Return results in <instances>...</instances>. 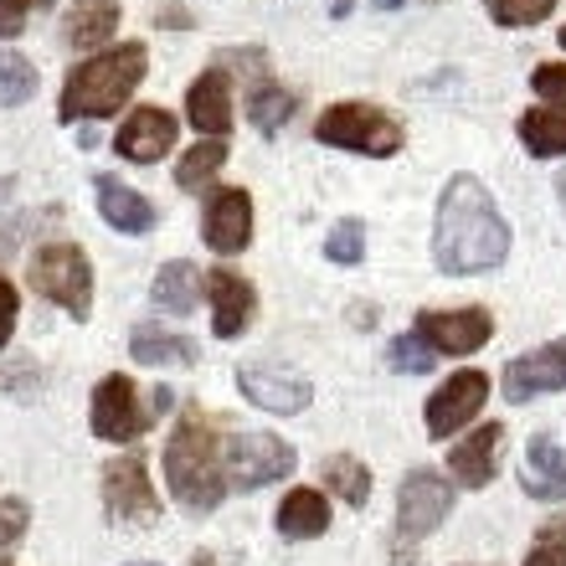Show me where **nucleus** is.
<instances>
[{"label":"nucleus","instance_id":"nucleus-14","mask_svg":"<svg viewBox=\"0 0 566 566\" xmlns=\"http://www.w3.org/2000/svg\"><path fill=\"white\" fill-rule=\"evenodd\" d=\"M238 387L242 397L253 407H263V412H273V418H294V412H304L310 407V381L294 371H273V366H242L238 371Z\"/></svg>","mask_w":566,"mask_h":566},{"label":"nucleus","instance_id":"nucleus-39","mask_svg":"<svg viewBox=\"0 0 566 566\" xmlns=\"http://www.w3.org/2000/svg\"><path fill=\"white\" fill-rule=\"evenodd\" d=\"M11 191H15V180H11V176H0V207L11 201Z\"/></svg>","mask_w":566,"mask_h":566},{"label":"nucleus","instance_id":"nucleus-27","mask_svg":"<svg viewBox=\"0 0 566 566\" xmlns=\"http://www.w3.org/2000/svg\"><path fill=\"white\" fill-rule=\"evenodd\" d=\"M521 145L531 155H566V108H531L521 119Z\"/></svg>","mask_w":566,"mask_h":566},{"label":"nucleus","instance_id":"nucleus-10","mask_svg":"<svg viewBox=\"0 0 566 566\" xmlns=\"http://www.w3.org/2000/svg\"><path fill=\"white\" fill-rule=\"evenodd\" d=\"M418 335L438 356H474L479 345H490L494 319L490 310H428L418 314Z\"/></svg>","mask_w":566,"mask_h":566},{"label":"nucleus","instance_id":"nucleus-20","mask_svg":"<svg viewBox=\"0 0 566 566\" xmlns=\"http://www.w3.org/2000/svg\"><path fill=\"white\" fill-rule=\"evenodd\" d=\"M186 114H191V124L207 129V135H227V129H232V83H227L222 67H207V73L186 88Z\"/></svg>","mask_w":566,"mask_h":566},{"label":"nucleus","instance_id":"nucleus-38","mask_svg":"<svg viewBox=\"0 0 566 566\" xmlns=\"http://www.w3.org/2000/svg\"><path fill=\"white\" fill-rule=\"evenodd\" d=\"M155 21H160V27H186L191 15H186V11H165V15H155Z\"/></svg>","mask_w":566,"mask_h":566},{"label":"nucleus","instance_id":"nucleus-25","mask_svg":"<svg viewBox=\"0 0 566 566\" xmlns=\"http://www.w3.org/2000/svg\"><path fill=\"white\" fill-rule=\"evenodd\" d=\"M319 479H325V490L335 494V500H345V505H366L371 500V469L360 459H350V453H335V459L319 463Z\"/></svg>","mask_w":566,"mask_h":566},{"label":"nucleus","instance_id":"nucleus-33","mask_svg":"<svg viewBox=\"0 0 566 566\" xmlns=\"http://www.w3.org/2000/svg\"><path fill=\"white\" fill-rule=\"evenodd\" d=\"M525 566H566V521H546L531 541Z\"/></svg>","mask_w":566,"mask_h":566},{"label":"nucleus","instance_id":"nucleus-23","mask_svg":"<svg viewBox=\"0 0 566 566\" xmlns=\"http://www.w3.org/2000/svg\"><path fill=\"white\" fill-rule=\"evenodd\" d=\"M129 350H135L139 366H196V345L176 329H155V325H139L129 335Z\"/></svg>","mask_w":566,"mask_h":566},{"label":"nucleus","instance_id":"nucleus-13","mask_svg":"<svg viewBox=\"0 0 566 566\" xmlns=\"http://www.w3.org/2000/svg\"><path fill=\"white\" fill-rule=\"evenodd\" d=\"M201 238H207L211 253H242L253 242V196L242 186H227L207 201V217H201Z\"/></svg>","mask_w":566,"mask_h":566},{"label":"nucleus","instance_id":"nucleus-5","mask_svg":"<svg viewBox=\"0 0 566 566\" xmlns=\"http://www.w3.org/2000/svg\"><path fill=\"white\" fill-rule=\"evenodd\" d=\"M319 145L335 149H356V155H371V160H387L402 149V129L391 114H381L376 104H335L319 114Z\"/></svg>","mask_w":566,"mask_h":566},{"label":"nucleus","instance_id":"nucleus-35","mask_svg":"<svg viewBox=\"0 0 566 566\" xmlns=\"http://www.w3.org/2000/svg\"><path fill=\"white\" fill-rule=\"evenodd\" d=\"M531 88L552 108H566V62H541L536 73H531Z\"/></svg>","mask_w":566,"mask_h":566},{"label":"nucleus","instance_id":"nucleus-34","mask_svg":"<svg viewBox=\"0 0 566 566\" xmlns=\"http://www.w3.org/2000/svg\"><path fill=\"white\" fill-rule=\"evenodd\" d=\"M27 521H31V510L21 494H11V500H0V552H11L15 541L27 536Z\"/></svg>","mask_w":566,"mask_h":566},{"label":"nucleus","instance_id":"nucleus-19","mask_svg":"<svg viewBox=\"0 0 566 566\" xmlns=\"http://www.w3.org/2000/svg\"><path fill=\"white\" fill-rule=\"evenodd\" d=\"M500 443H505V428H500V422H484V428H474L463 443H453L448 469H453V479H459L463 490H484L494 479V453H500Z\"/></svg>","mask_w":566,"mask_h":566},{"label":"nucleus","instance_id":"nucleus-18","mask_svg":"<svg viewBox=\"0 0 566 566\" xmlns=\"http://www.w3.org/2000/svg\"><path fill=\"white\" fill-rule=\"evenodd\" d=\"M98 211H104V222L114 232H129V238H145L149 227L160 222V211L149 196H139L135 186H124L114 176H98Z\"/></svg>","mask_w":566,"mask_h":566},{"label":"nucleus","instance_id":"nucleus-43","mask_svg":"<svg viewBox=\"0 0 566 566\" xmlns=\"http://www.w3.org/2000/svg\"><path fill=\"white\" fill-rule=\"evenodd\" d=\"M562 46H566V27H562Z\"/></svg>","mask_w":566,"mask_h":566},{"label":"nucleus","instance_id":"nucleus-3","mask_svg":"<svg viewBox=\"0 0 566 566\" xmlns=\"http://www.w3.org/2000/svg\"><path fill=\"white\" fill-rule=\"evenodd\" d=\"M145 67L149 52L139 42H119L98 52V57L77 62L57 98V114L62 119H108V114H119V104H129V93L145 83Z\"/></svg>","mask_w":566,"mask_h":566},{"label":"nucleus","instance_id":"nucleus-36","mask_svg":"<svg viewBox=\"0 0 566 566\" xmlns=\"http://www.w3.org/2000/svg\"><path fill=\"white\" fill-rule=\"evenodd\" d=\"M42 6H52V0H0V42L21 36L27 15H31V11H42Z\"/></svg>","mask_w":566,"mask_h":566},{"label":"nucleus","instance_id":"nucleus-28","mask_svg":"<svg viewBox=\"0 0 566 566\" xmlns=\"http://www.w3.org/2000/svg\"><path fill=\"white\" fill-rule=\"evenodd\" d=\"M227 165V139L222 135H207L196 149H186L180 155V170H176V186L180 191H201V186H211V176Z\"/></svg>","mask_w":566,"mask_h":566},{"label":"nucleus","instance_id":"nucleus-26","mask_svg":"<svg viewBox=\"0 0 566 566\" xmlns=\"http://www.w3.org/2000/svg\"><path fill=\"white\" fill-rule=\"evenodd\" d=\"M298 108V98L283 83H273L269 73H258V88L248 93V119L263 129V135H273V129H283V119Z\"/></svg>","mask_w":566,"mask_h":566},{"label":"nucleus","instance_id":"nucleus-40","mask_svg":"<svg viewBox=\"0 0 566 566\" xmlns=\"http://www.w3.org/2000/svg\"><path fill=\"white\" fill-rule=\"evenodd\" d=\"M191 566H217V556H211V552H196V556H191Z\"/></svg>","mask_w":566,"mask_h":566},{"label":"nucleus","instance_id":"nucleus-32","mask_svg":"<svg viewBox=\"0 0 566 566\" xmlns=\"http://www.w3.org/2000/svg\"><path fill=\"white\" fill-rule=\"evenodd\" d=\"M484 6H490V15L500 27H536V21L552 15L556 0H484Z\"/></svg>","mask_w":566,"mask_h":566},{"label":"nucleus","instance_id":"nucleus-16","mask_svg":"<svg viewBox=\"0 0 566 566\" xmlns=\"http://www.w3.org/2000/svg\"><path fill=\"white\" fill-rule=\"evenodd\" d=\"M114 145H119L124 160L155 165L160 155H170V145H176V119H170L165 108H135V114L119 124Z\"/></svg>","mask_w":566,"mask_h":566},{"label":"nucleus","instance_id":"nucleus-30","mask_svg":"<svg viewBox=\"0 0 566 566\" xmlns=\"http://www.w3.org/2000/svg\"><path fill=\"white\" fill-rule=\"evenodd\" d=\"M325 258L329 263H340V269H350V263H360L366 258V227L350 217V222H335L325 238Z\"/></svg>","mask_w":566,"mask_h":566},{"label":"nucleus","instance_id":"nucleus-44","mask_svg":"<svg viewBox=\"0 0 566 566\" xmlns=\"http://www.w3.org/2000/svg\"><path fill=\"white\" fill-rule=\"evenodd\" d=\"M0 566H6V562H0Z\"/></svg>","mask_w":566,"mask_h":566},{"label":"nucleus","instance_id":"nucleus-2","mask_svg":"<svg viewBox=\"0 0 566 566\" xmlns=\"http://www.w3.org/2000/svg\"><path fill=\"white\" fill-rule=\"evenodd\" d=\"M165 479H170V494L191 515H211L227 494V474H222V453H217V428L201 407H186L170 428V443H165Z\"/></svg>","mask_w":566,"mask_h":566},{"label":"nucleus","instance_id":"nucleus-22","mask_svg":"<svg viewBox=\"0 0 566 566\" xmlns=\"http://www.w3.org/2000/svg\"><path fill=\"white\" fill-rule=\"evenodd\" d=\"M273 521H279V531L289 541H314L329 531V505L319 490H289Z\"/></svg>","mask_w":566,"mask_h":566},{"label":"nucleus","instance_id":"nucleus-41","mask_svg":"<svg viewBox=\"0 0 566 566\" xmlns=\"http://www.w3.org/2000/svg\"><path fill=\"white\" fill-rule=\"evenodd\" d=\"M556 191H562V201H566V170H562V176H556Z\"/></svg>","mask_w":566,"mask_h":566},{"label":"nucleus","instance_id":"nucleus-9","mask_svg":"<svg viewBox=\"0 0 566 566\" xmlns=\"http://www.w3.org/2000/svg\"><path fill=\"white\" fill-rule=\"evenodd\" d=\"M149 428L145 407H139V391L129 376H104L98 391H93V432L104 443H135L139 432Z\"/></svg>","mask_w":566,"mask_h":566},{"label":"nucleus","instance_id":"nucleus-29","mask_svg":"<svg viewBox=\"0 0 566 566\" xmlns=\"http://www.w3.org/2000/svg\"><path fill=\"white\" fill-rule=\"evenodd\" d=\"M36 93V67L21 52H0V104H27Z\"/></svg>","mask_w":566,"mask_h":566},{"label":"nucleus","instance_id":"nucleus-37","mask_svg":"<svg viewBox=\"0 0 566 566\" xmlns=\"http://www.w3.org/2000/svg\"><path fill=\"white\" fill-rule=\"evenodd\" d=\"M15 314H21V298H15V289H11V283L0 279V350H6V340H11Z\"/></svg>","mask_w":566,"mask_h":566},{"label":"nucleus","instance_id":"nucleus-6","mask_svg":"<svg viewBox=\"0 0 566 566\" xmlns=\"http://www.w3.org/2000/svg\"><path fill=\"white\" fill-rule=\"evenodd\" d=\"M104 510L114 525H155L160 521V494L149 484L145 453H124L104 469Z\"/></svg>","mask_w":566,"mask_h":566},{"label":"nucleus","instance_id":"nucleus-31","mask_svg":"<svg viewBox=\"0 0 566 566\" xmlns=\"http://www.w3.org/2000/svg\"><path fill=\"white\" fill-rule=\"evenodd\" d=\"M432 360H438V350H432L422 335H397L391 340V366L407 376H428L432 371Z\"/></svg>","mask_w":566,"mask_h":566},{"label":"nucleus","instance_id":"nucleus-1","mask_svg":"<svg viewBox=\"0 0 566 566\" xmlns=\"http://www.w3.org/2000/svg\"><path fill=\"white\" fill-rule=\"evenodd\" d=\"M510 253V227L494 211V196L474 176H453L438 196V227H432V263L453 279L500 269Z\"/></svg>","mask_w":566,"mask_h":566},{"label":"nucleus","instance_id":"nucleus-4","mask_svg":"<svg viewBox=\"0 0 566 566\" xmlns=\"http://www.w3.org/2000/svg\"><path fill=\"white\" fill-rule=\"evenodd\" d=\"M31 289L46 294L73 319H88L93 314V269H88V258H83V248H73V242L36 248V258H31Z\"/></svg>","mask_w":566,"mask_h":566},{"label":"nucleus","instance_id":"nucleus-24","mask_svg":"<svg viewBox=\"0 0 566 566\" xmlns=\"http://www.w3.org/2000/svg\"><path fill=\"white\" fill-rule=\"evenodd\" d=\"M149 298H155L165 314H191L196 304H201V273H196L191 263H165V269L155 273Z\"/></svg>","mask_w":566,"mask_h":566},{"label":"nucleus","instance_id":"nucleus-42","mask_svg":"<svg viewBox=\"0 0 566 566\" xmlns=\"http://www.w3.org/2000/svg\"><path fill=\"white\" fill-rule=\"evenodd\" d=\"M6 253H11V238H0V258H6Z\"/></svg>","mask_w":566,"mask_h":566},{"label":"nucleus","instance_id":"nucleus-12","mask_svg":"<svg viewBox=\"0 0 566 566\" xmlns=\"http://www.w3.org/2000/svg\"><path fill=\"white\" fill-rule=\"evenodd\" d=\"M484 397H490V376H484V371H459V376H448L443 387L428 397V432H432V438H448V432H459L469 418H479Z\"/></svg>","mask_w":566,"mask_h":566},{"label":"nucleus","instance_id":"nucleus-15","mask_svg":"<svg viewBox=\"0 0 566 566\" xmlns=\"http://www.w3.org/2000/svg\"><path fill=\"white\" fill-rule=\"evenodd\" d=\"M207 298H211V335H217V340H238L242 329H248V319H253V310H258L253 283L242 279V273H232V269H211L207 273Z\"/></svg>","mask_w":566,"mask_h":566},{"label":"nucleus","instance_id":"nucleus-17","mask_svg":"<svg viewBox=\"0 0 566 566\" xmlns=\"http://www.w3.org/2000/svg\"><path fill=\"white\" fill-rule=\"evenodd\" d=\"M521 484H525L531 500H546V505L566 500V453H562V443H556L552 432L531 438L525 463H521Z\"/></svg>","mask_w":566,"mask_h":566},{"label":"nucleus","instance_id":"nucleus-7","mask_svg":"<svg viewBox=\"0 0 566 566\" xmlns=\"http://www.w3.org/2000/svg\"><path fill=\"white\" fill-rule=\"evenodd\" d=\"M294 448L273 438V432H242L227 443V479L238 490H263V484H279L283 474H294Z\"/></svg>","mask_w":566,"mask_h":566},{"label":"nucleus","instance_id":"nucleus-8","mask_svg":"<svg viewBox=\"0 0 566 566\" xmlns=\"http://www.w3.org/2000/svg\"><path fill=\"white\" fill-rule=\"evenodd\" d=\"M448 510H453L448 479L432 474V469H412V474L402 479V490H397V536L402 541L432 536V531L448 521Z\"/></svg>","mask_w":566,"mask_h":566},{"label":"nucleus","instance_id":"nucleus-21","mask_svg":"<svg viewBox=\"0 0 566 566\" xmlns=\"http://www.w3.org/2000/svg\"><path fill=\"white\" fill-rule=\"evenodd\" d=\"M124 6L119 0H77L67 21H62V42L67 46H104L119 31Z\"/></svg>","mask_w":566,"mask_h":566},{"label":"nucleus","instance_id":"nucleus-11","mask_svg":"<svg viewBox=\"0 0 566 566\" xmlns=\"http://www.w3.org/2000/svg\"><path fill=\"white\" fill-rule=\"evenodd\" d=\"M566 387V340L536 345L531 356H515L500 376V391L505 402H531V397H546V391Z\"/></svg>","mask_w":566,"mask_h":566}]
</instances>
